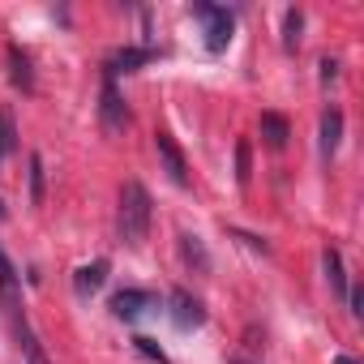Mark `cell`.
<instances>
[{
	"label": "cell",
	"mask_w": 364,
	"mask_h": 364,
	"mask_svg": "<svg viewBox=\"0 0 364 364\" xmlns=\"http://www.w3.org/2000/svg\"><path fill=\"white\" fill-rule=\"evenodd\" d=\"M0 304H5V313H18V309H22V283H18V266L5 257V249H0Z\"/></svg>",
	"instance_id": "8"
},
{
	"label": "cell",
	"mask_w": 364,
	"mask_h": 364,
	"mask_svg": "<svg viewBox=\"0 0 364 364\" xmlns=\"http://www.w3.org/2000/svg\"><path fill=\"white\" fill-rule=\"evenodd\" d=\"M300 31H304V14H300V9H287V14H283V48H287V52L300 48Z\"/></svg>",
	"instance_id": "15"
},
{
	"label": "cell",
	"mask_w": 364,
	"mask_h": 364,
	"mask_svg": "<svg viewBox=\"0 0 364 364\" xmlns=\"http://www.w3.org/2000/svg\"><path fill=\"white\" fill-rule=\"evenodd\" d=\"M0 159H5V154H0Z\"/></svg>",
	"instance_id": "25"
},
{
	"label": "cell",
	"mask_w": 364,
	"mask_h": 364,
	"mask_svg": "<svg viewBox=\"0 0 364 364\" xmlns=\"http://www.w3.org/2000/svg\"><path fill=\"white\" fill-rule=\"evenodd\" d=\"M146 309H154V296L141 291V287H124V291L112 296V313H116L120 321H137Z\"/></svg>",
	"instance_id": "6"
},
{
	"label": "cell",
	"mask_w": 364,
	"mask_h": 364,
	"mask_svg": "<svg viewBox=\"0 0 364 364\" xmlns=\"http://www.w3.org/2000/svg\"><path fill=\"white\" fill-rule=\"evenodd\" d=\"M133 347H137V351H141L146 360H154V364H167V355H163V347H159L154 338H146V334H137V338H133Z\"/></svg>",
	"instance_id": "19"
},
{
	"label": "cell",
	"mask_w": 364,
	"mask_h": 364,
	"mask_svg": "<svg viewBox=\"0 0 364 364\" xmlns=\"http://www.w3.org/2000/svg\"><path fill=\"white\" fill-rule=\"evenodd\" d=\"M18 146V133H14V116L9 112H0V154H9Z\"/></svg>",
	"instance_id": "18"
},
{
	"label": "cell",
	"mask_w": 364,
	"mask_h": 364,
	"mask_svg": "<svg viewBox=\"0 0 364 364\" xmlns=\"http://www.w3.org/2000/svg\"><path fill=\"white\" fill-rule=\"evenodd\" d=\"M107 274H112V262H107V257H95L90 266H82V270L73 274V291H77L82 300H90V296L107 283Z\"/></svg>",
	"instance_id": "7"
},
{
	"label": "cell",
	"mask_w": 364,
	"mask_h": 364,
	"mask_svg": "<svg viewBox=\"0 0 364 364\" xmlns=\"http://www.w3.org/2000/svg\"><path fill=\"white\" fill-rule=\"evenodd\" d=\"M150 56H154V48H120V52L107 60V69H103V73H107V77H116V73H137Z\"/></svg>",
	"instance_id": "9"
},
{
	"label": "cell",
	"mask_w": 364,
	"mask_h": 364,
	"mask_svg": "<svg viewBox=\"0 0 364 364\" xmlns=\"http://www.w3.org/2000/svg\"><path fill=\"white\" fill-rule=\"evenodd\" d=\"M347 304H351V313L360 317V313H364V287H355V283H351V287H347Z\"/></svg>",
	"instance_id": "20"
},
{
	"label": "cell",
	"mask_w": 364,
	"mask_h": 364,
	"mask_svg": "<svg viewBox=\"0 0 364 364\" xmlns=\"http://www.w3.org/2000/svg\"><path fill=\"white\" fill-rule=\"evenodd\" d=\"M154 150H159V163H163V171L171 176V185H180V189H185V185H189V163H185V154H180L176 137L159 129V133H154Z\"/></svg>",
	"instance_id": "4"
},
{
	"label": "cell",
	"mask_w": 364,
	"mask_h": 364,
	"mask_svg": "<svg viewBox=\"0 0 364 364\" xmlns=\"http://www.w3.org/2000/svg\"><path fill=\"white\" fill-rule=\"evenodd\" d=\"M321 270H326V283H330V291L338 296V300H347V270H343V253L338 249H326L321 253Z\"/></svg>",
	"instance_id": "12"
},
{
	"label": "cell",
	"mask_w": 364,
	"mask_h": 364,
	"mask_svg": "<svg viewBox=\"0 0 364 364\" xmlns=\"http://www.w3.org/2000/svg\"><path fill=\"white\" fill-rule=\"evenodd\" d=\"M0 219H5V202H0Z\"/></svg>",
	"instance_id": "23"
},
{
	"label": "cell",
	"mask_w": 364,
	"mask_h": 364,
	"mask_svg": "<svg viewBox=\"0 0 364 364\" xmlns=\"http://www.w3.org/2000/svg\"><path fill=\"white\" fill-rule=\"evenodd\" d=\"M334 77H338V60H330V56H326V60H321V82L330 86Z\"/></svg>",
	"instance_id": "21"
},
{
	"label": "cell",
	"mask_w": 364,
	"mask_h": 364,
	"mask_svg": "<svg viewBox=\"0 0 364 364\" xmlns=\"http://www.w3.org/2000/svg\"><path fill=\"white\" fill-rule=\"evenodd\" d=\"M167 304H171V321H176V330H198V326L206 321L202 300H198V296H189L185 287H171Z\"/></svg>",
	"instance_id": "5"
},
{
	"label": "cell",
	"mask_w": 364,
	"mask_h": 364,
	"mask_svg": "<svg viewBox=\"0 0 364 364\" xmlns=\"http://www.w3.org/2000/svg\"><path fill=\"white\" fill-rule=\"evenodd\" d=\"M334 364H355V360H351V355H338V360H334Z\"/></svg>",
	"instance_id": "22"
},
{
	"label": "cell",
	"mask_w": 364,
	"mask_h": 364,
	"mask_svg": "<svg viewBox=\"0 0 364 364\" xmlns=\"http://www.w3.org/2000/svg\"><path fill=\"white\" fill-rule=\"evenodd\" d=\"M249 176H253V154H249V141L240 137L236 141V180H240V185H249Z\"/></svg>",
	"instance_id": "17"
},
{
	"label": "cell",
	"mask_w": 364,
	"mask_h": 364,
	"mask_svg": "<svg viewBox=\"0 0 364 364\" xmlns=\"http://www.w3.org/2000/svg\"><path fill=\"white\" fill-rule=\"evenodd\" d=\"M150 219H154V202L146 193L141 180H124L120 189V210H116V228H120V240L129 249H137L146 236H150Z\"/></svg>",
	"instance_id": "1"
},
{
	"label": "cell",
	"mask_w": 364,
	"mask_h": 364,
	"mask_svg": "<svg viewBox=\"0 0 364 364\" xmlns=\"http://www.w3.org/2000/svg\"><path fill=\"white\" fill-rule=\"evenodd\" d=\"M99 124H103V133H124V124H129V107L116 90V77H107V73H103V95H99Z\"/></svg>",
	"instance_id": "3"
},
{
	"label": "cell",
	"mask_w": 364,
	"mask_h": 364,
	"mask_svg": "<svg viewBox=\"0 0 364 364\" xmlns=\"http://www.w3.org/2000/svg\"><path fill=\"white\" fill-rule=\"evenodd\" d=\"M31 206H43V159L31 154Z\"/></svg>",
	"instance_id": "16"
},
{
	"label": "cell",
	"mask_w": 364,
	"mask_h": 364,
	"mask_svg": "<svg viewBox=\"0 0 364 364\" xmlns=\"http://www.w3.org/2000/svg\"><path fill=\"white\" fill-rule=\"evenodd\" d=\"M5 56H9V77H14V86H22V90H35V73H31V60H26V52H22L18 43H9V48H5Z\"/></svg>",
	"instance_id": "13"
},
{
	"label": "cell",
	"mask_w": 364,
	"mask_h": 364,
	"mask_svg": "<svg viewBox=\"0 0 364 364\" xmlns=\"http://www.w3.org/2000/svg\"><path fill=\"white\" fill-rule=\"evenodd\" d=\"M193 14L206 22V52L219 56L228 43H232V31H236V18L223 9V5H193Z\"/></svg>",
	"instance_id": "2"
},
{
	"label": "cell",
	"mask_w": 364,
	"mask_h": 364,
	"mask_svg": "<svg viewBox=\"0 0 364 364\" xmlns=\"http://www.w3.org/2000/svg\"><path fill=\"white\" fill-rule=\"evenodd\" d=\"M180 257H185V266H193L198 274H210V253H206L202 236H193V232H180Z\"/></svg>",
	"instance_id": "10"
},
{
	"label": "cell",
	"mask_w": 364,
	"mask_h": 364,
	"mask_svg": "<svg viewBox=\"0 0 364 364\" xmlns=\"http://www.w3.org/2000/svg\"><path fill=\"white\" fill-rule=\"evenodd\" d=\"M262 137H266L270 150H283L287 137H291V129H287V120H283L279 112H262Z\"/></svg>",
	"instance_id": "14"
},
{
	"label": "cell",
	"mask_w": 364,
	"mask_h": 364,
	"mask_svg": "<svg viewBox=\"0 0 364 364\" xmlns=\"http://www.w3.org/2000/svg\"><path fill=\"white\" fill-rule=\"evenodd\" d=\"M232 364H249V360H232Z\"/></svg>",
	"instance_id": "24"
},
{
	"label": "cell",
	"mask_w": 364,
	"mask_h": 364,
	"mask_svg": "<svg viewBox=\"0 0 364 364\" xmlns=\"http://www.w3.org/2000/svg\"><path fill=\"white\" fill-rule=\"evenodd\" d=\"M338 141H343V112L338 107H326L321 112V159H334Z\"/></svg>",
	"instance_id": "11"
}]
</instances>
